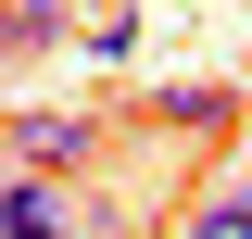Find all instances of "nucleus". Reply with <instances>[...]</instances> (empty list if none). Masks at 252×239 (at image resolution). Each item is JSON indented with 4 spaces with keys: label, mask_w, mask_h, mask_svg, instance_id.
Instances as JSON below:
<instances>
[{
    "label": "nucleus",
    "mask_w": 252,
    "mask_h": 239,
    "mask_svg": "<svg viewBox=\"0 0 252 239\" xmlns=\"http://www.w3.org/2000/svg\"><path fill=\"white\" fill-rule=\"evenodd\" d=\"M101 151H114V126H101V114H0V164H13V177L76 189Z\"/></svg>",
    "instance_id": "nucleus-1"
},
{
    "label": "nucleus",
    "mask_w": 252,
    "mask_h": 239,
    "mask_svg": "<svg viewBox=\"0 0 252 239\" xmlns=\"http://www.w3.org/2000/svg\"><path fill=\"white\" fill-rule=\"evenodd\" d=\"M76 227V189H51V177H0V239H63Z\"/></svg>",
    "instance_id": "nucleus-2"
},
{
    "label": "nucleus",
    "mask_w": 252,
    "mask_h": 239,
    "mask_svg": "<svg viewBox=\"0 0 252 239\" xmlns=\"http://www.w3.org/2000/svg\"><path fill=\"white\" fill-rule=\"evenodd\" d=\"M51 38H76V0H0V63L51 51Z\"/></svg>",
    "instance_id": "nucleus-3"
},
{
    "label": "nucleus",
    "mask_w": 252,
    "mask_h": 239,
    "mask_svg": "<svg viewBox=\"0 0 252 239\" xmlns=\"http://www.w3.org/2000/svg\"><path fill=\"white\" fill-rule=\"evenodd\" d=\"M177 239H252V177H240V189H202Z\"/></svg>",
    "instance_id": "nucleus-4"
},
{
    "label": "nucleus",
    "mask_w": 252,
    "mask_h": 239,
    "mask_svg": "<svg viewBox=\"0 0 252 239\" xmlns=\"http://www.w3.org/2000/svg\"><path fill=\"white\" fill-rule=\"evenodd\" d=\"M139 114H152V126H227L240 101H227V89H152Z\"/></svg>",
    "instance_id": "nucleus-5"
},
{
    "label": "nucleus",
    "mask_w": 252,
    "mask_h": 239,
    "mask_svg": "<svg viewBox=\"0 0 252 239\" xmlns=\"http://www.w3.org/2000/svg\"><path fill=\"white\" fill-rule=\"evenodd\" d=\"M76 38H89L101 63H126V51H139V13H89V26H76Z\"/></svg>",
    "instance_id": "nucleus-6"
}]
</instances>
